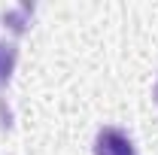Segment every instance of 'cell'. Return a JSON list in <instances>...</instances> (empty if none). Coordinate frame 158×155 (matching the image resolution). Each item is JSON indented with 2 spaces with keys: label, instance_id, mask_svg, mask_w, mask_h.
<instances>
[{
  "label": "cell",
  "instance_id": "cell-1",
  "mask_svg": "<svg viewBox=\"0 0 158 155\" xmlns=\"http://www.w3.org/2000/svg\"><path fill=\"white\" fill-rule=\"evenodd\" d=\"M94 155H134V143L118 128H100L94 140Z\"/></svg>",
  "mask_w": 158,
  "mask_h": 155
},
{
  "label": "cell",
  "instance_id": "cell-2",
  "mask_svg": "<svg viewBox=\"0 0 158 155\" xmlns=\"http://www.w3.org/2000/svg\"><path fill=\"white\" fill-rule=\"evenodd\" d=\"M31 15H34V3H19L15 9H6L3 12V21L9 24L12 34H24V27L31 24Z\"/></svg>",
  "mask_w": 158,
  "mask_h": 155
},
{
  "label": "cell",
  "instance_id": "cell-3",
  "mask_svg": "<svg viewBox=\"0 0 158 155\" xmlns=\"http://www.w3.org/2000/svg\"><path fill=\"white\" fill-rule=\"evenodd\" d=\"M15 61H19V49L15 43H0V85H6L12 70H15Z\"/></svg>",
  "mask_w": 158,
  "mask_h": 155
},
{
  "label": "cell",
  "instance_id": "cell-4",
  "mask_svg": "<svg viewBox=\"0 0 158 155\" xmlns=\"http://www.w3.org/2000/svg\"><path fill=\"white\" fill-rule=\"evenodd\" d=\"M155 100H158V82H155Z\"/></svg>",
  "mask_w": 158,
  "mask_h": 155
}]
</instances>
